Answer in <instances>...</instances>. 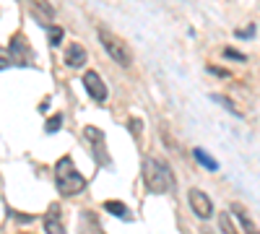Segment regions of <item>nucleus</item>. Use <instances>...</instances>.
<instances>
[{
    "label": "nucleus",
    "mask_w": 260,
    "mask_h": 234,
    "mask_svg": "<svg viewBox=\"0 0 260 234\" xmlns=\"http://www.w3.org/2000/svg\"><path fill=\"white\" fill-rule=\"evenodd\" d=\"M62 37H65V31H62L60 26H52V29H50V34H47V39H50V45H52V47H55V45H60Z\"/></svg>",
    "instance_id": "16"
},
{
    "label": "nucleus",
    "mask_w": 260,
    "mask_h": 234,
    "mask_svg": "<svg viewBox=\"0 0 260 234\" xmlns=\"http://www.w3.org/2000/svg\"><path fill=\"white\" fill-rule=\"evenodd\" d=\"M252 31H255V26H247V29H242V31L237 29V37H242V39H250V37H252Z\"/></svg>",
    "instance_id": "21"
},
{
    "label": "nucleus",
    "mask_w": 260,
    "mask_h": 234,
    "mask_svg": "<svg viewBox=\"0 0 260 234\" xmlns=\"http://www.w3.org/2000/svg\"><path fill=\"white\" fill-rule=\"evenodd\" d=\"M65 62H68L71 68H81L86 62V50L78 45V42H73V45L65 50Z\"/></svg>",
    "instance_id": "8"
},
{
    "label": "nucleus",
    "mask_w": 260,
    "mask_h": 234,
    "mask_svg": "<svg viewBox=\"0 0 260 234\" xmlns=\"http://www.w3.org/2000/svg\"><path fill=\"white\" fill-rule=\"evenodd\" d=\"M29 6H31V13L37 16L39 24H47V21L55 18V6L50 0H29Z\"/></svg>",
    "instance_id": "7"
},
{
    "label": "nucleus",
    "mask_w": 260,
    "mask_h": 234,
    "mask_svg": "<svg viewBox=\"0 0 260 234\" xmlns=\"http://www.w3.org/2000/svg\"><path fill=\"white\" fill-rule=\"evenodd\" d=\"M99 42H102V47L107 50V55H110L117 65L122 68H130V62H133V55H130V47L125 45V42L112 34V31H107V29H99Z\"/></svg>",
    "instance_id": "3"
},
{
    "label": "nucleus",
    "mask_w": 260,
    "mask_h": 234,
    "mask_svg": "<svg viewBox=\"0 0 260 234\" xmlns=\"http://www.w3.org/2000/svg\"><path fill=\"white\" fill-rule=\"evenodd\" d=\"M104 208L110 211V214H115V216H120V219H127V208L120 203V200H107L104 203Z\"/></svg>",
    "instance_id": "15"
},
{
    "label": "nucleus",
    "mask_w": 260,
    "mask_h": 234,
    "mask_svg": "<svg viewBox=\"0 0 260 234\" xmlns=\"http://www.w3.org/2000/svg\"><path fill=\"white\" fill-rule=\"evenodd\" d=\"M143 180H146V187L151 193H167L175 185L172 169L167 166L164 159H146L143 161Z\"/></svg>",
    "instance_id": "2"
},
{
    "label": "nucleus",
    "mask_w": 260,
    "mask_h": 234,
    "mask_svg": "<svg viewBox=\"0 0 260 234\" xmlns=\"http://www.w3.org/2000/svg\"><path fill=\"white\" fill-rule=\"evenodd\" d=\"M232 214L237 216V219H240V224H242V229H245V234H260V229L255 226V221L247 216V211L240 206V203H234L232 206Z\"/></svg>",
    "instance_id": "9"
},
{
    "label": "nucleus",
    "mask_w": 260,
    "mask_h": 234,
    "mask_svg": "<svg viewBox=\"0 0 260 234\" xmlns=\"http://www.w3.org/2000/svg\"><path fill=\"white\" fill-rule=\"evenodd\" d=\"M60 125H62V117H60V115H52V117L47 120V125H45V130H47V133H55V130H60Z\"/></svg>",
    "instance_id": "17"
},
{
    "label": "nucleus",
    "mask_w": 260,
    "mask_h": 234,
    "mask_svg": "<svg viewBox=\"0 0 260 234\" xmlns=\"http://www.w3.org/2000/svg\"><path fill=\"white\" fill-rule=\"evenodd\" d=\"M224 57H229V60H240V62H245V60H247L242 52H237V50H232V47H226V50H224Z\"/></svg>",
    "instance_id": "19"
},
{
    "label": "nucleus",
    "mask_w": 260,
    "mask_h": 234,
    "mask_svg": "<svg viewBox=\"0 0 260 234\" xmlns=\"http://www.w3.org/2000/svg\"><path fill=\"white\" fill-rule=\"evenodd\" d=\"M187 200H190V208L195 211V216H198V219H211L213 216V203H211V198L203 193V190L192 187L187 193Z\"/></svg>",
    "instance_id": "5"
},
{
    "label": "nucleus",
    "mask_w": 260,
    "mask_h": 234,
    "mask_svg": "<svg viewBox=\"0 0 260 234\" xmlns=\"http://www.w3.org/2000/svg\"><path fill=\"white\" fill-rule=\"evenodd\" d=\"M83 136L86 138H89V143H94V146H104V133L99 130V127H94V125H89V127H86V130H83Z\"/></svg>",
    "instance_id": "12"
},
{
    "label": "nucleus",
    "mask_w": 260,
    "mask_h": 234,
    "mask_svg": "<svg viewBox=\"0 0 260 234\" xmlns=\"http://www.w3.org/2000/svg\"><path fill=\"white\" fill-rule=\"evenodd\" d=\"M6 68H11V55H8V50L0 47V71H6Z\"/></svg>",
    "instance_id": "18"
},
{
    "label": "nucleus",
    "mask_w": 260,
    "mask_h": 234,
    "mask_svg": "<svg viewBox=\"0 0 260 234\" xmlns=\"http://www.w3.org/2000/svg\"><path fill=\"white\" fill-rule=\"evenodd\" d=\"M83 86H86V91H89V96L94 102H99V104L107 102V86H104V81H102L99 73H94V71L83 73Z\"/></svg>",
    "instance_id": "6"
},
{
    "label": "nucleus",
    "mask_w": 260,
    "mask_h": 234,
    "mask_svg": "<svg viewBox=\"0 0 260 234\" xmlns=\"http://www.w3.org/2000/svg\"><path fill=\"white\" fill-rule=\"evenodd\" d=\"M130 130H133V133H141V120H130Z\"/></svg>",
    "instance_id": "22"
},
{
    "label": "nucleus",
    "mask_w": 260,
    "mask_h": 234,
    "mask_svg": "<svg viewBox=\"0 0 260 234\" xmlns=\"http://www.w3.org/2000/svg\"><path fill=\"white\" fill-rule=\"evenodd\" d=\"M211 99H213V102H219V104H224V107H226L234 117H240V107H237V104H234L229 96H224V94H211Z\"/></svg>",
    "instance_id": "14"
},
{
    "label": "nucleus",
    "mask_w": 260,
    "mask_h": 234,
    "mask_svg": "<svg viewBox=\"0 0 260 234\" xmlns=\"http://www.w3.org/2000/svg\"><path fill=\"white\" fill-rule=\"evenodd\" d=\"M45 231H47V234H65V226H62V221H60L57 206L50 208V214H47V219H45Z\"/></svg>",
    "instance_id": "10"
},
{
    "label": "nucleus",
    "mask_w": 260,
    "mask_h": 234,
    "mask_svg": "<svg viewBox=\"0 0 260 234\" xmlns=\"http://www.w3.org/2000/svg\"><path fill=\"white\" fill-rule=\"evenodd\" d=\"M55 187H57L60 195H76L86 187V180L73 166V159H68V156L57 159V164H55Z\"/></svg>",
    "instance_id": "1"
},
{
    "label": "nucleus",
    "mask_w": 260,
    "mask_h": 234,
    "mask_svg": "<svg viewBox=\"0 0 260 234\" xmlns=\"http://www.w3.org/2000/svg\"><path fill=\"white\" fill-rule=\"evenodd\" d=\"M8 55H11V65H31L34 62V52H31V45L24 34H13L11 37V45H8Z\"/></svg>",
    "instance_id": "4"
},
{
    "label": "nucleus",
    "mask_w": 260,
    "mask_h": 234,
    "mask_svg": "<svg viewBox=\"0 0 260 234\" xmlns=\"http://www.w3.org/2000/svg\"><path fill=\"white\" fill-rule=\"evenodd\" d=\"M208 73H213V76H219V78H226V76H232L229 71H224V68H216V65H211V68H208Z\"/></svg>",
    "instance_id": "20"
},
{
    "label": "nucleus",
    "mask_w": 260,
    "mask_h": 234,
    "mask_svg": "<svg viewBox=\"0 0 260 234\" xmlns=\"http://www.w3.org/2000/svg\"><path fill=\"white\" fill-rule=\"evenodd\" d=\"M192 156L198 159V164H203V166L208 169V172H216V169H219V164H216V161H213V159H211V156L203 151V148H195V151H192Z\"/></svg>",
    "instance_id": "11"
},
{
    "label": "nucleus",
    "mask_w": 260,
    "mask_h": 234,
    "mask_svg": "<svg viewBox=\"0 0 260 234\" xmlns=\"http://www.w3.org/2000/svg\"><path fill=\"white\" fill-rule=\"evenodd\" d=\"M219 226H221L224 234H240V229H237V224L232 221V216L226 214V211H224V214H219Z\"/></svg>",
    "instance_id": "13"
}]
</instances>
